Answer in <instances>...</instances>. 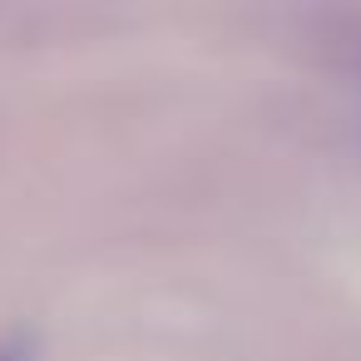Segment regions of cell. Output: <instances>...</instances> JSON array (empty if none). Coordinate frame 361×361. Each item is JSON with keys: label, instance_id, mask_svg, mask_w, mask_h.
I'll use <instances>...</instances> for the list:
<instances>
[{"label": "cell", "instance_id": "cell-1", "mask_svg": "<svg viewBox=\"0 0 361 361\" xmlns=\"http://www.w3.org/2000/svg\"><path fill=\"white\" fill-rule=\"evenodd\" d=\"M0 361H30V356H25L20 346H0Z\"/></svg>", "mask_w": 361, "mask_h": 361}]
</instances>
